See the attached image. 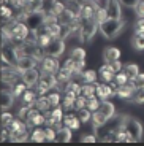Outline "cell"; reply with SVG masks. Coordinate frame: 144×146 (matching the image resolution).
Masks as SVG:
<instances>
[{
	"label": "cell",
	"instance_id": "1",
	"mask_svg": "<svg viewBox=\"0 0 144 146\" xmlns=\"http://www.w3.org/2000/svg\"><path fill=\"white\" fill-rule=\"evenodd\" d=\"M127 22L120 19H114V18H108L104 22L100 24V33L104 36V38H116L117 35L124 32Z\"/></svg>",
	"mask_w": 144,
	"mask_h": 146
},
{
	"label": "cell",
	"instance_id": "2",
	"mask_svg": "<svg viewBox=\"0 0 144 146\" xmlns=\"http://www.w3.org/2000/svg\"><path fill=\"white\" fill-rule=\"evenodd\" d=\"M54 88H57V73H41L40 81L36 84L38 95H44Z\"/></svg>",
	"mask_w": 144,
	"mask_h": 146
},
{
	"label": "cell",
	"instance_id": "3",
	"mask_svg": "<svg viewBox=\"0 0 144 146\" xmlns=\"http://www.w3.org/2000/svg\"><path fill=\"white\" fill-rule=\"evenodd\" d=\"M97 32H100V26L94 19H86L83 22V29L79 32L81 43H90V41L94 40V36L97 35Z\"/></svg>",
	"mask_w": 144,
	"mask_h": 146
},
{
	"label": "cell",
	"instance_id": "4",
	"mask_svg": "<svg viewBox=\"0 0 144 146\" xmlns=\"http://www.w3.org/2000/svg\"><path fill=\"white\" fill-rule=\"evenodd\" d=\"M2 29H7L10 30V33L13 35V40H27L30 35H32V30H30V27L25 24L24 21H16L13 26L10 27H2Z\"/></svg>",
	"mask_w": 144,
	"mask_h": 146
},
{
	"label": "cell",
	"instance_id": "5",
	"mask_svg": "<svg viewBox=\"0 0 144 146\" xmlns=\"http://www.w3.org/2000/svg\"><path fill=\"white\" fill-rule=\"evenodd\" d=\"M25 24L30 27V30H36L41 26L46 24V11L43 10H35V11H29L27 18H25Z\"/></svg>",
	"mask_w": 144,
	"mask_h": 146
},
{
	"label": "cell",
	"instance_id": "6",
	"mask_svg": "<svg viewBox=\"0 0 144 146\" xmlns=\"http://www.w3.org/2000/svg\"><path fill=\"white\" fill-rule=\"evenodd\" d=\"M124 125H125V130L128 132L131 141H139V140L143 138V124H141L138 119L127 116L125 124H124Z\"/></svg>",
	"mask_w": 144,
	"mask_h": 146
},
{
	"label": "cell",
	"instance_id": "7",
	"mask_svg": "<svg viewBox=\"0 0 144 146\" xmlns=\"http://www.w3.org/2000/svg\"><path fill=\"white\" fill-rule=\"evenodd\" d=\"M44 51H46V56L60 57V56L65 52V40H62L60 36L52 38V41H51L46 48H44Z\"/></svg>",
	"mask_w": 144,
	"mask_h": 146
},
{
	"label": "cell",
	"instance_id": "8",
	"mask_svg": "<svg viewBox=\"0 0 144 146\" xmlns=\"http://www.w3.org/2000/svg\"><path fill=\"white\" fill-rule=\"evenodd\" d=\"M40 70H41V73H57L59 70H60L59 57L46 56V57L40 62Z\"/></svg>",
	"mask_w": 144,
	"mask_h": 146
},
{
	"label": "cell",
	"instance_id": "9",
	"mask_svg": "<svg viewBox=\"0 0 144 146\" xmlns=\"http://www.w3.org/2000/svg\"><path fill=\"white\" fill-rule=\"evenodd\" d=\"M25 122H27V125H29V127H32V129L40 127L41 124H44V113H41L38 108H35V106H33L32 111H30V114H29V117L25 119Z\"/></svg>",
	"mask_w": 144,
	"mask_h": 146
},
{
	"label": "cell",
	"instance_id": "10",
	"mask_svg": "<svg viewBox=\"0 0 144 146\" xmlns=\"http://www.w3.org/2000/svg\"><path fill=\"white\" fill-rule=\"evenodd\" d=\"M104 8L108 11L109 18H114V19L122 18V3H120V0H108L104 3Z\"/></svg>",
	"mask_w": 144,
	"mask_h": 146
},
{
	"label": "cell",
	"instance_id": "11",
	"mask_svg": "<svg viewBox=\"0 0 144 146\" xmlns=\"http://www.w3.org/2000/svg\"><path fill=\"white\" fill-rule=\"evenodd\" d=\"M40 76H41L40 70L35 67V68H30V70H27V72L22 73V81H24L29 88H33V86H36V84H38Z\"/></svg>",
	"mask_w": 144,
	"mask_h": 146
},
{
	"label": "cell",
	"instance_id": "12",
	"mask_svg": "<svg viewBox=\"0 0 144 146\" xmlns=\"http://www.w3.org/2000/svg\"><path fill=\"white\" fill-rule=\"evenodd\" d=\"M97 95L100 97L101 100H106L109 97H114L116 94V89H112V86L109 83H97Z\"/></svg>",
	"mask_w": 144,
	"mask_h": 146
},
{
	"label": "cell",
	"instance_id": "13",
	"mask_svg": "<svg viewBox=\"0 0 144 146\" xmlns=\"http://www.w3.org/2000/svg\"><path fill=\"white\" fill-rule=\"evenodd\" d=\"M98 78H100L103 83H112L116 78V72L112 70L111 64H104V65L100 67L98 70Z\"/></svg>",
	"mask_w": 144,
	"mask_h": 146
},
{
	"label": "cell",
	"instance_id": "14",
	"mask_svg": "<svg viewBox=\"0 0 144 146\" xmlns=\"http://www.w3.org/2000/svg\"><path fill=\"white\" fill-rule=\"evenodd\" d=\"M36 64H38V60L33 59L32 56H22V57H19L18 65H16V67L24 73V72H27V70H30V68H35Z\"/></svg>",
	"mask_w": 144,
	"mask_h": 146
},
{
	"label": "cell",
	"instance_id": "15",
	"mask_svg": "<svg viewBox=\"0 0 144 146\" xmlns=\"http://www.w3.org/2000/svg\"><path fill=\"white\" fill-rule=\"evenodd\" d=\"M103 59L106 64H112L114 60H119L120 59V49L116 46H108L103 51Z\"/></svg>",
	"mask_w": 144,
	"mask_h": 146
},
{
	"label": "cell",
	"instance_id": "16",
	"mask_svg": "<svg viewBox=\"0 0 144 146\" xmlns=\"http://www.w3.org/2000/svg\"><path fill=\"white\" fill-rule=\"evenodd\" d=\"M133 92H135V86H133L131 83L124 84V86H117V89H116V94H117V97H119V99H125V100H130V99H131Z\"/></svg>",
	"mask_w": 144,
	"mask_h": 146
},
{
	"label": "cell",
	"instance_id": "17",
	"mask_svg": "<svg viewBox=\"0 0 144 146\" xmlns=\"http://www.w3.org/2000/svg\"><path fill=\"white\" fill-rule=\"evenodd\" d=\"M97 7L98 5L95 3L94 0L89 2V3H84L83 8H81V18L86 21V19H94L95 16V11H97Z\"/></svg>",
	"mask_w": 144,
	"mask_h": 146
},
{
	"label": "cell",
	"instance_id": "18",
	"mask_svg": "<svg viewBox=\"0 0 144 146\" xmlns=\"http://www.w3.org/2000/svg\"><path fill=\"white\" fill-rule=\"evenodd\" d=\"M63 125H67V127H70L71 130H78L81 125V119L78 114H73V113H68L63 116Z\"/></svg>",
	"mask_w": 144,
	"mask_h": 146
},
{
	"label": "cell",
	"instance_id": "19",
	"mask_svg": "<svg viewBox=\"0 0 144 146\" xmlns=\"http://www.w3.org/2000/svg\"><path fill=\"white\" fill-rule=\"evenodd\" d=\"M76 18H78V15L73 11V8L67 7L63 11H62V15L59 16V22H60V24H70V22H73Z\"/></svg>",
	"mask_w": 144,
	"mask_h": 146
},
{
	"label": "cell",
	"instance_id": "20",
	"mask_svg": "<svg viewBox=\"0 0 144 146\" xmlns=\"http://www.w3.org/2000/svg\"><path fill=\"white\" fill-rule=\"evenodd\" d=\"M15 97L16 95L13 92H2V95H0V106H2V110L11 108L13 103H15Z\"/></svg>",
	"mask_w": 144,
	"mask_h": 146
},
{
	"label": "cell",
	"instance_id": "21",
	"mask_svg": "<svg viewBox=\"0 0 144 146\" xmlns=\"http://www.w3.org/2000/svg\"><path fill=\"white\" fill-rule=\"evenodd\" d=\"M70 140H71V129L67 127V125H62L60 129H57V138H55V141L68 143Z\"/></svg>",
	"mask_w": 144,
	"mask_h": 146
},
{
	"label": "cell",
	"instance_id": "22",
	"mask_svg": "<svg viewBox=\"0 0 144 146\" xmlns=\"http://www.w3.org/2000/svg\"><path fill=\"white\" fill-rule=\"evenodd\" d=\"M27 140H30V135H29V130H27V129L18 130V132H15V133H10V141H15V143H25Z\"/></svg>",
	"mask_w": 144,
	"mask_h": 146
},
{
	"label": "cell",
	"instance_id": "23",
	"mask_svg": "<svg viewBox=\"0 0 144 146\" xmlns=\"http://www.w3.org/2000/svg\"><path fill=\"white\" fill-rule=\"evenodd\" d=\"M101 111V113L104 114L106 117H112L116 114V108H114V103L112 102H109L108 99L106 100H101V105H100V108H98Z\"/></svg>",
	"mask_w": 144,
	"mask_h": 146
},
{
	"label": "cell",
	"instance_id": "24",
	"mask_svg": "<svg viewBox=\"0 0 144 146\" xmlns=\"http://www.w3.org/2000/svg\"><path fill=\"white\" fill-rule=\"evenodd\" d=\"M36 99H38V92H36V91H32V89H27V91L22 94V103H24V105L35 106Z\"/></svg>",
	"mask_w": 144,
	"mask_h": 146
},
{
	"label": "cell",
	"instance_id": "25",
	"mask_svg": "<svg viewBox=\"0 0 144 146\" xmlns=\"http://www.w3.org/2000/svg\"><path fill=\"white\" fill-rule=\"evenodd\" d=\"M75 100H76L75 95L65 92L63 97H62V108H63L65 111H71V110H75Z\"/></svg>",
	"mask_w": 144,
	"mask_h": 146
},
{
	"label": "cell",
	"instance_id": "26",
	"mask_svg": "<svg viewBox=\"0 0 144 146\" xmlns=\"http://www.w3.org/2000/svg\"><path fill=\"white\" fill-rule=\"evenodd\" d=\"M108 119H109V117L104 116L100 110L94 111V114H92V124H94V129H97V127H100V125L106 124V122H108Z\"/></svg>",
	"mask_w": 144,
	"mask_h": 146
},
{
	"label": "cell",
	"instance_id": "27",
	"mask_svg": "<svg viewBox=\"0 0 144 146\" xmlns=\"http://www.w3.org/2000/svg\"><path fill=\"white\" fill-rule=\"evenodd\" d=\"M35 108H38L40 111H43V113L52 108V106H51V103H49L48 95H38V99H36V102H35Z\"/></svg>",
	"mask_w": 144,
	"mask_h": 146
},
{
	"label": "cell",
	"instance_id": "28",
	"mask_svg": "<svg viewBox=\"0 0 144 146\" xmlns=\"http://www.w3.org/2000/svg\"><path fill=\"white\" fill-rule=\"evenodd\" d=\"M81 94L84 97H92L97 95V83H84L81 86Z\"/></svg>",
	"mask_w": 144,
	"mask_h": 146
},
{
	"label": "cell",
	"instance_id": "29",
	"mask_svg": "<svg viewBox=\"0 0 144 146\" xmlns=\"http://www.w3.org/2000/svg\"><path fill=\"white\" fill-rule=\"evenodd\" d=\"M7 127H8V130H10V133H15V132H18V130L27 129L29 125L24 124V121H22V119H19V117H15V119L11 121V122L7 125Z\"/></svg>",
	"mask_w": 144,
	"mask_h": 146
},
{
	"label": "cell",
	"instance_id": "30",
	"mask_svg": "<svg viewBox=\"0 0 144 146\" xmlns=\"http://www.w3.org/2000/svg\"><path fill=\"white\" fill-rule=\"evenodd\" d=\"M30 140H32V141H35V143L46 141V132H44V129L35 127L32 130V133H30Z\"/></svg>",
	"mask_w": 144,
	"mask_h": 146
},
{
	"label": "cell",
	"instance_id": "31",
	"mask_svg": "<svg viewBox=\"0 0 144 146\" xmlns=\"http://www.w3.org/2000/svg\"><path fill=\"white\" fill-rule=\"evenodd\" d=\"M131 44H133L135 49L143 51L144 49V32H136V30H135V35H133V38H131Z\"/></svg>",
	"mask_w": 144,
	"mask_h": 146
},
{
	"label": "cell",
	"instance_id": "32",
	"mask_svg": "<svg viewBox=\"0 0 144 146\" xmlns=\"http://www.w3.org/2000/svg\"><path fill=\"white\" fill-rule=\"evenodd\" d=\"M108 18H109V16H108V11H106L104 5H103V7H97V11H95V16H94V21L97 22L98 26H100L101 22H104Z\"/></svg>",
	"mask_w": 144,
	"mask_h": 146
},
{
	"label": "cell",
	"instance_id": "33",
	"mask_svg": "<svg viewBox=\"0 0 144 146\" xmlns=\"http://www.w3.org/2000/svg\"><path fill=\"white\" fill-rule=\"evenodd\" d=\"M48 99H49V103L51 106H59L60 105V94H59V88H54V89H51L49 94H48Z\"/></svg>",
	"mask_w": 144,
	"mask_h": 146
},
{
	"label": "cell",
	"instance_id": "34",
	"mask_svg": "<svg viewBox=\"0 0 144 146\" xmlns=\"http://www.w3.org/2000/svg\"><path fill=\"white\" fill-rule=\"evenodd\" d=\"M81 78H83L84 83H97L98 72H95V70H84L83 75H81Z\"/></svg>",
	"mask_w": 144,
	"mask_h": 146
},
{
	"label": "cell",
	"instance_id": "35",
	"mask_svg": "<svg viewBox=\"0 0 144 146\" xmlns=\"http://www.w3.org/2000/svg\"><path fill=\"white\" fill-rule=\"evenodd\" d=\"M124 72L130 76V80H133L135 76L139 75V65L138 64H127V65H124Z\"/></svg>",
	"mask_w": 144,
	"mask_h": 146
},
{
	"label": "cell",
	"instance_id": "36",
	"mask_svg": "<svg viewBox=\"0 0 144 146\" xmlns=\"http://www.w3.org/2000/svg\"><path fill=\"white\" fill-rule=\"evenodd\" d=\"M51 114H52V117H54L55 121V125L57 124H62V121H63V108H60V106H52V108L49 110Z\"/></svg>",
	"mask_w": 144,
	"mask_h": 146
},
{
	"label": "cell",
	"instance_id": "37",
	"mask_svg": "<svg viewBox=\"0 0 144 146\" xmlns=\"http://www.w3.org/2000/svg\"><path fill=\"white\" fill-rule=\"evenodd\" d=\"M101 105V99L98 95H92V97H87V108L90 111H97Z\"/></svg>",
	"mask_w": 144,
	"mask_h": 146
},
{
	"label": "cell",
	"instance_id": "38",
	"mask_svg": "<svg viewBox=\"0 0 144 146\" xmlns=\"http://www.w3.org/2000/svg\"><path fill=\"white\" fill-rule=\"evenodd\" d=\"M27 88H29V86H27L22 80H19V81H16L15 86H13V94H15L16 97H22V94L27 91Z\"/></svg>",
	"mask_w": 144,
	"mask_h": 146
},
{
	"label": "cell",
	"instance_id": "39",
	"mask_svg": "<svg viewBox=\"0 0 144 146\" xmlns=\"http://www.w3.org/2000/svg\"><path fill=\"white\" fill-rule=\"evenodd\" d=\"M63 92H67V94H71V95H75V97H78V95H81V84L75 83V81H70L68 86L65 88Z\"/></svg>",
	"mask_w": 144,
	"mask_h": 146
},
{
	"label": "cell",
	"instance_id": "40",
	"mask_svg": "<svg viewBox=\"0 0 144 146\" xmlns=\"http://www.w3.org/2000/svg\"><path fill=\"white\" fill-rule=\"evenodd\" d=\"M2 22H7V21H11V19H15V13H13V10H11L8 5H2Z\"/></svg>",
	"mask_w": 144,
	"mask_h": 146
},
{
	"label": "cell",
	"instance_id": "41",
	"mask_svg": "<svg viewBox=\"0 0 144 146\" xmlns=\"http://www.w3.org/2000/svg\"><path fill=\"white\" fill-rule=\"evenodd\" d=\"M92 114H94V111H90L87 106L83 110H78V116H79L81 122H84V124H87L89 121H92Z\"/></svg>",
	"mask_w": 144,
	"mask_h": 146
},
{
	"label": "cell",
	"instance_id": "42",
	"mask_svg": "<svg viewBox=\"0 0 144 146\" xmlns=\"http://www.w3.org/2000/svg\"><path fill=\"white\" fill-rule=\"evenodd\" d=\"M130 102L138 103V105L144 103V88L135 89V92H133V95H131V99H130Z\"/></svg>",
	"mask_w": 144,
	"mask_h": 146
},
{
	"label": "cell",
	"instance_id": "43",
	"mask_svg": "<svg viewBox=\"0 0 144 146\" xmlns=\"http://www.w3.org/2000/svg\"><path fill=\"white\" fill-rule=\"evenodd\" d=\"M114 81H116L117 84H119V86H124V84H128L131 80H130V76H128V75H127V73L122 70V72L116 73V78H114Z\"/></svg>",
	"mask_w": 144,
	"mask_h": 146
},
{
	"label": "cell",
	"instance_id": "44",
	"mask_svg": "<svg viewBox=\"0 0 144 146\" xmlns=\"http://www.w3.org/2000/svg\"><path fill=\"white\" fill-rule=\"evenodd\" d=\"M46 26H48V32H49L51 35L54 36V38L60 36V29H62V24H60V22H54V24H46Z\"/></svg>",
	"mask_w": 144,
	"mask_h": 146
},
{
	"label": "cell",
	"instance_id": "45",
	"mask_svg": "<svg viewBox=\"0 0 144 146\" xmlns=\"http://www.w3.org/2000/svg\"><path fill=\"white\" fill-rule=\"evenodd\" d=\"M70 56H71L75 60H86V51H84L83 48H73Z\"/></svg>",
	"mask_w": 144,
	"mask_h": 146
},
{
	"label": "cell",
	"instance_id": "46",
	"mask_svg": "<svg viewBox=\"0 0 144 146\" xmlns=\"http://www.w3.org/2000/svg\"><path fill=\"white\" fill-rule=\"evenodd\" d=\"M44 132H46V141H55V138H57V129L54 125H48L44 129Z\"/></svg>",
	"mask_w": 144,
	"mask_h": 146
},
{
	"label": "cell",
	"instance_id": "47",
	"mask_svg": "<svg viewBox=\"0 0 144 146\" xmlns=\"http://www.w3.org/2000/svg\"><path fill=\"white\" fill-rule=\"evenodd\" d=\"M86 106H87V97H84L83 94L78 95L76 100H75V110L78 111V110H83V108H86Z\"/></svg>",
	"mask_w": 144,
	"mask_h": 146
},
{
	"label": "cell",
	"instance_id": "48",
	"mask_svg": "<svg viewBox=\"0 0 144 146\" xmlns=\"http://www.w3.org/2000/svg\"><path fill=\"white\" fill-rule=\"evenodd\" d=\"M32 108H33V106H30V105H24L21 110H19L18 117H19V119H22V121H25L27 117H29V114H30V111H32Z\"/></svg>",
	"mask_w": 144,
	"mask_h": 146
},
{
	"label": "cell",
	"instance_id": "49",
	"mask_svg": "<svg viewBox=\"0 0 144 146\" xmlns=\"http://www.w3.org/2000/svg\"><path fill=\"white\" fill-rule=\"evenodd\" d=\"M130 83L135 86V89H139V88H144V73H139L138 76H135Z\"/></svg>",
	"mask_w": 144,
	"mask_h": 146
},
{
	"label": "cell",
	"instance_id": "50",
	"mask_svg": "<svg viewBox=\"0 0 144 146\" xmlns=\"http://www.w3.org/2000/svg\"><path fill=\"white\" fill-rule=\"evenodd\" d=\"M68 36H71V27H70V24H62L60 38H62V40H67Z\"/></svg>",
	"mask_w": 144,
	"mask_h": 146
},
{
	"label": "cell",
	"instance_id": "51",
	"mask_svg": "<svg viewBox=\"0 0 144 146\" xmlns=\"http://www.w3.org/2000/svg\"><path fill=\"white\" fill-rule=\"evenodd\" d=\"M135 13L138 18H144V0H138V3L135 5Z\"/></svg>",
	"mask_w": 144,
	"mask_h": 146
},
{
	"label": "cell",
	"instance_id": "52",
	"mask_svg": "<svg viewBox=\"0 0 144 146\" xmlns=\"http://www.w3.org/2000/svg\"><path fill=\"white\" fill-rule=\"evenodd\" d=\"M13 119H15V117H13V114L8 113L7 110H3V113H2V125H3V127H7V125L10 124Z\"/></svg>",
	"mask_w": 144,
	"mask_h": 146
},
{
	"label": "cell",
	"instance_id": "53",
	"mask_svg": "<svg viewBox=\"0 0 144 146\" xmlns=\"http://www.w3.org/2000/svg\"><path fill=\"white\" fill-rule=\"evenodd\" d=\"M65 8H67V7H65V3H62L60 0H57V2L54 3V7H52V10H51V11H52V13H55L57 16H60V15H62V11H63Z\"/></svg>",
	"mask_w": 144,
	"mask_h": 146
},
{
	"label": "cell",
	"instance_id": "54",
	"mask_svg": "<svg viewBox=\"0 0 144 146\" xmlns=\"http://www.w3.org/2000/svg\"><path fill=\"white\" fill-rule=\"evenodd\" d=\"M97 140H98L97 133H95V135H83V137H81V141H83V143H87V141H89V143H95Z\"/></svg>",
	"mask_w": 144,
	"mask_h": 146
},
{
	"label": "cell",
	"instance_id": "55",
	"mask_svg": "<svg viewBox=\"0 0 144 146\" xmlns=\"http://www.w3.org/2000/svg\"><path fill=\"white\" fill-rule=\"evenodd\" d=\"M111 67H112V70H114L116 73H119V72H122V70H124V64L120 62V59H119V60H114V62L111 64Z\"/></svg>",
	"mask_w": 144,
	"mask_h": 146
},
{
	"label": "cell",
	"instance_id": "56",
	"mask_svg": "<svg viewBox=\"0 0 144 146\" xmlns=\"http://www.w3.org/2000/svg\"><path fill=\"white\" fill-rule=\"evenodd\" d=\"M135 30L136 32H144V18H138L136 24H135Z\"/></svg>",
	"mask_w": 144,
	"mask_h": 146
},
{
	"label": "cell",
	"instance_id": "57",
	"mask_svg": "<svg viewBox=\"0 0 144 146\" xmlns=\"http://www.w3.org/2000/svg\"><path fill=\"white\" fill-rule=\"evenodd\" d=\"M7 138H10V130H8V127H3V125H2V135H0V140L5 141Z\"/></svg>",
	"mask_w": 144,
	"mask_h": 146
},
{
	"label": "cell",
	"instance_id": "58",
	"mask_svg": "<svg viewBox=\"0 0 144 146\" xmlns=\"http://www.w3.org/2000/svg\"><path fill=\"white\" fill-rule=\"evenodd\" d=\"M120 3L125 5V7H135L138 3V0H120Z\"/></svg>",
	"mask_w": 144,
	"mask_h": 146
},
{
	"label": "cell",
	"instance_id": "59",
	"mask_svg": "<svg viewBox=\"0 0 144 146\" xmlns=\"http://www.w3.org/2000/svg\"><path fill=\"white\" fill-rule=\"evenodd\" d=\"M95 3L98 5V7H101V3H106V2H108V0H94Z\"/></svg>",
	"mask_w": 144,
	"mask_h": 146
},
{
	"label": "cell",
	"instance_id": "60",
	"mask_svg": "<svg viewBox=\"0 0 144 146\" xmlns=\"http://www.w3.org/2000/svg\"><path fill=\"white\" fill-rule=\"evenodd\" d=\"M76 2H79L81 5H84V3H89V2H92V0H76Z\"/></svg>",
	"mask_w": 144,
	"mask_h": 146
},
{
	"label": "cell",
	"instance_id": "61",
	"mask_svg": "<svg viewBox=\"0 0 144 146\" xmlns=\"http://www.w3.org/2000/svg\"><path fill=\"white\" fill-rule=\"evenodd\" d=\"M65 2H68V3H73V2H76V0H65Z\"/></svg>",
	"mask_w": 144,
	"mask_h": 146
}]
</instances>
